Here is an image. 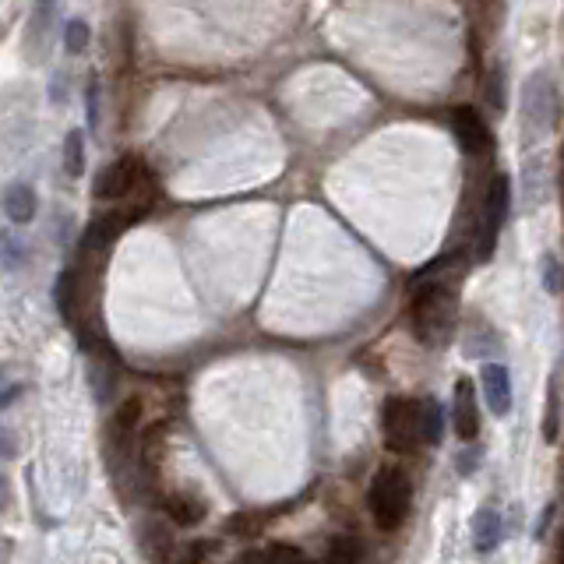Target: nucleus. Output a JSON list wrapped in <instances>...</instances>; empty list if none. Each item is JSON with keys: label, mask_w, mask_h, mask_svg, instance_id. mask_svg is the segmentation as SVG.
Here are the masks:
<instances>
[{"label": "nucleus", "mask_w": 564, "mask_h": 564, "mask_svg": "<svg viewBox=\"0 0 564 564\" xmlns=\"http://www.w3.org/2000/svg\"><path fill=\"white\" fill-rule=\"evenodd\" d=\"M455 328V293L445 282H423L413 297V332L423 346H445Z\"/></svg>", "instance_id": "obj_1"}, {"label": "nucleus", "mask_w": 564, "mask_h": 564, "mask_svg": "<svg viewBox=\"0 0 564 564\" xmlns=\"http://www.w3.org/2000/svg\"><path fill=\"white\" fill-rule=\"evenodd\" d=\"M367 508H371V519L381 533H395L406 522L409 508H413V483H409V476L399 466L378 469L371 490H367Z\"/></svg>", "instance_id": "obj_2"}, {"label": "nucleus", "mask_w": 564, "mask_h": 564, "mask_svg": "<svg viewBox=\"0 0 564 564\" xmlns=\"http://www.w3.org/2000/svg\"><path fill=\"white\" fill-rule=\"evenodd\" d=\"M381 431H385V445L388 452H413L423 441L420 434V402L402 399V395H392L381 409Z\"/></svg>", "instance_id": "obj_3"}, {"label": "nucleus", "mask_w": 564, "mask_h": 564, "mask_svg": "<svg viewBox=\"0 0 564 564\" xmlns=\"http://www.w3.org/2000/svg\"><path fill=\"white\" fill-rule=\"evenodd\" d=\"M138 187H149V166H145L141 156L127 152V156L113 159V163H106L103 170H99L96 184H92V194H96L99 201H117V198L134 194Z\"/></svg>", "instance_id": "obj_4"}, {"label": "nucleus", "mask_w": 564, "mask_h": 564, "mask_svg": "<svg viewBox=\"0 0 564 564\" xmlns=\"http://www.w3.org/2000/svg\"><path fill=\"white\" fill-rule=\"evenodd\" d=\"M508 198H512V180L501 173L494 177L487 191V208H483V226H480V240H476V254L480 258H490L494 254V244H498V233L508 219Z\"/></svg>", "instance_id": "obj_5"}, {"label": "nucleus", "mask_w": 564, "mask_h": 564, "mask_svg": "<svg viewBox=\"0 0 564 564\" xmlns=\"http://www.w3.org/2000/svg\"><path fill=\"white\" fill-rule=\"evenodd\" d=\"M452 423L455 434L462 441H473L476 431H480V409H476V388L469 378L455 381V399H452Z\"/></svg>", "instance_id": "obj_6"}, {"label": "nucleus", "mask_w": 564, "mask_h": 564, "mask_svg": "<svg viewBox=\"0 0 564 564\" xmlns=\"http://www.w3.org/2000/svg\"><path fill=\"white\" fill-rule=\"evenodd\" d=\"M452 127H455V138H459V145L469 152V156H476V152H483L490 145L487 124H483L480 113H476L473 106H455Z\"/></svg>", "instance_id": "obj_7"}, {"label": "nucleus", "mask_w": 564, "mask_h": 564, "mask_svg": "<svg viewBox=\"0 0 564 564\" xmlns=\"http://www.w3.org/2000/svg\"><path fill=\"white\" fill-rule=\"evenodd\" d=\"M483 381V399H487L490 413L494 416H505L512 409V378L501 364H483L480 371Z\"/></svg>", "instance_id": "obj_8"}, {"label": "nucleus", "mask_w": 564, "mask_h": 564, "mask_svg": "<svg viewBox=\"0 0 564 564\" xmlns=\"http://www.w3.org/2000/svg\"><path fill=\"white\" fill-rule=\"evenodd\" d=\"M138 547L149 564H170V557H173L170 529H163V522H156V519H145L138 526Z\"/></svg>", "instance_id": "obj_9"}, {"label": "nucleus", "mask_w": 564, "mask_h": 564, "mask_svg": "<svg viewBox=\"0 0 564 564\" xmlns=\"http://www.w3.org/2000/svg\"><path fill=\"white\" fill-rule=\"evenodd\" d=\"M141 420V399H127L124 406L113 413V423H110V445L113 452H131V441H134V427H138Z\"/></svg>", "instance_id": "obj_10"}, {"label": "nucleus", "mask_w": 564, "mask_h": 564, "mask_svg": "<svg viewBox=\"0 0 564 564\" xmlns=\"http://www.w3.org/2000/svg\"><path fill=\"white\" fill-rule=\"evenodd\" d=\"M36 208H39V198L29 184H15L4 194V212H8L11 223H18V226L32 223V219H36Z\"/></svg>", "instance_id": "obj_11"}, {"label": "nucleus", "mask_w": 564, "mask_h": 564, "mask_svg": "<svg viewBox=\"0 0 564 564\" xmlns=\"http://www.w3.org/2000/svg\"><path fill=\"white\" fill-rule=\"evenodd\" d=\"M163 508H166V515L184 529L198 526V522L205 519V501L194 498V494H170V498L163 501Z\"/></svg>", "instance_id": "obj_12"}, {"label": "nucleus", "mask_w": 564, "mask_h": 564, "mask_svg": "<svg viewBox=\"0 0 564 564\" xmlns=\"http://www.w3.org/2000/svg\"><path fill=\"white\" fill-rule=\"evenodd\" d=\"M163 452H166V423H152V427H145L138 445L141 466L149 469V473H156L159 462H163Z\"/></svg>", "instance_id": "obj_13"}, {"label": "nucleus", "mask_w": 564, "mask_h": 564, "mask_svg": "<svg viewBox=\"0 0 564 564\" xmlns=\"http://www.w3.org/2000/svg\"><path fill=\"white\" fill-rule=\"evenodd\" d=\"M50 15H53V0H39L36 11H32L29 32H25V43L32 46V60H36L39 46H46V39H50Z\"/></svg>", "instance_id": "obj_14"}, {"label": "nucleus", "mask_w": 564, "mask_h": 564, "mask_svg": "<svg viewBox=\"0 0 564 564\" xmlns=\"http://www.w3.org/2000/svg\"><path fill=\"white\" fill-rule=\"evenodd\" d=\"M473 536H476V547H480V550H494V547H498V540H501V519H498V512L483 508V512L473 519Z\"/></svg>", "instance_id": "obj_15"}, {"label": "nucleus", "mask_w": 564, "mask_h": 564, "mask_svg": "<svg viewBox=\"0 0 564 564\" xmlns=\"http://www.w3.org/2000/svg\"><path fill=\"white\" fill-rule=\"evenodd\" d=\"M420 434L427 445H438L441 434H445V416H441V406L434 399L420 402Z\"/></svg>", "instance_id": "obj_16"}, {"label": "nucleus", "mask_w": 564, "mask_h": 564, "mask_svg": "<svg viewBox=\"0 0 564 564\" xmlns=\"http://www.w3.org/2000/svg\"><path fill=\"white\" fill-rule=\"evenodd\" d=\"M64 170L67 177H82L85 173V134L67 131L64 138Z\"/></svg>", "instance_id": "obj_17"}, {"label": "nucleus", "mask_w": 564, "mask_h": 564, "mask_svg": "<svg viewBox=\"0 0 564 564\" xmlns=\"http://www.w3.org/2000/svg\"><path fill=\"white\" fill-rule=\"evenodd\" d=\"M325 564H360V543L353 536H335L325 554Z\"/></svg>", "instance_id": "obj_18"}, {"label": "nucleus", "mask_w": 564, "mask_h": 564, "mask_svg": "<svg viewBox=\"0 0 564 564\" xmlns=\"http://www.w3.org/2000/svg\"><path fill=\"white\" fill-rule=\"evenodd\" d=\"M261 529H265V515H258V512H237L230 522H226V533L240 536V540H247V536H258Z\"/></svg>", "instance_id": "obj_19"}, {"label": "nucleus", "mask_w": 564, "mask_h": 564, "mask_svg": "<svg viewBox=\"0 0 564 564\" xmlns=\"http://www.w3.org/2000/svg\"><path fill=\"white\" fill-rule=\"evenodd\" d=\"M89 39H92L89 22H82V18H71V22H67V29H64V46H67V53H82L85 46H89Z\"/></svg>", "instance_id": "obj_20"}, {"label": "nucleus", "mask_w": 564, "mask_h": 564, "mask_svg": "<svg viewBox=\"0 0 564 564\" xmlns=\"http://www.w3.org/2000/svg\"><path fill=\"white\" fill-rule=\"evenodd\" d=\"M268 564H311L304 554H300L297 547H286V543H275L272 550H268Z\"/></svg>", "instance_id": "obj_21"}, {"label": "nucleus", "mask_w": 564, "mask_h": 564, "mask_svg": "<svg viewBox=\"0 0 564 564\" xmlns=\"http://www.w3.org/2000/svg\"><path fill=\"white\" fill-rule=\"evenodd\" d=\"M18 395H22V381H11L8 367H0V409H8Z\"/></svg>", "instance_id": "obj_22"}, {"label": "nucleus", "mask_w": 564, "mask_h": 564, "mask_svg": "<svg viewBox=\"0 0 564 564\" xmlns=\"http://www.w3.org/2000/svg\"><path fill=\"white\" fill-rule=\"evenodd\" d=\"M177 564H212L208 561V543H191V547L180 554Z\"/></svg>", "instance_id": "obj_23"}, {"label": "nucleus", "mask_w": 564, "mask_h": 564, "mask_svg": "<svg viewBox=\"0 0 564 564\" xmlns=\"http://www.w3.org/2000/svg\"><path fill=\"white\" fill-rule=\"evenodd\" d=\"M15 455H18V438L8 427H0V459H15Z\"/></svg>", "instance_id": "obj_24"}, {"label": "nucleus", "mask_w": 564, "mask_h": 564, "mask_svg": "<svg viewBox=\"0 0 564 564\" xmlns=\"http://www.w3.org/2000/svg\"><path fill=\"white\" fill-rule=\"evenodd\" d=\"M543 268H547V290H561V268H557L554 258H543Z\"/></svg>", "instance_id": "obj_25"}, {"label": "nucleus", "mask_w": 564, "mask_h": 564, "mask_svg": "<svg viewBox=\"0 0 564 564\" xmlns=\"http://www.w3.org/2000/svg\"><path fill=\"white\" fill-rule=\"evenodd\" d=\"M96 92H99V89H96V82H92V85H89V124H92V127L99 124V99H96Z\"/></svg>", "instance_id": "obj_26"}, {"label": "nucleus", "mask_w": 564, "mask_h": 564, "mask_svg": "<svg viewBox=\"0 0 564 564\" xmlns=\"http://www.w3.org/2000/svg\"><path fill=\"white\" fill-rule=\"evenodd\" d=\"M233 564H268V554H261V550H244Z\"/></svg>", "instance_id": "obj_27"}, {"label": "nucleus", "mask_w": 564, "mask_h": 564, "mask_svg": "<svg viewBox=\"0 0 564 564\" xmlns=\"http://www.w3.org/2000/svg\"><path fill=\"white\" fill-rule=\"evenodd\" d=\"M11 505V483H8V476L0 473V512Z\"/></svg>", "instance_id": "obj_28"}, {"label": "nucleus", "mask_w": 564, "mask_h": 564, "mask_svg": "<svg viewBox=\"0 0 564 564\" xmlns=\"http://www.w3.org/2000/svg\"><path fill=\"white\" fill-rule=\"evenodd\" d=\"M561 564H564V533H561Z\"/></svg>", "instance_id": "obj_29"}]
</instances>
